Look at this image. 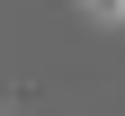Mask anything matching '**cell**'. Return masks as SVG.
Instances as JSON below:
<instances>
[{"mask_svg":"<svg viewBox=\"0 0 125 116\" xmlns=\"http://www.w3.org/2000/svg\"><path fill=\"white\" fill-rule=\"evenodd\" d=\"M89 9H98V18H116V0H89Z\"/></svg>","mask_w":125,"mask_h":116,"instance_id":"cell-1","label":"cell"}]
</instances>
